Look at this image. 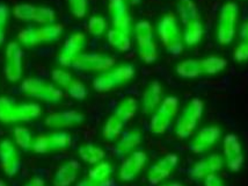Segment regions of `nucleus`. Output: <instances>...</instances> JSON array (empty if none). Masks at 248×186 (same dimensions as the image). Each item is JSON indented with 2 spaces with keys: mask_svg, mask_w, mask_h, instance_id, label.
Returning a JSON list of instances; mask_svg holds the SVG:
<instances>
[{
  "mask_svg": "<svg viewBox=\"0 0 248 186\" xmlns=\"http://www.w3.org/2000/svg\"><path fill=\"white\" fill-rule=\"evenodd\" d=\"M116 60L111 56L99 54V52H90V54H80L73 61V69L82 72H105L113 69Z\"/></svg>",
  "mask_w": 248,
  "mask_h": 186,
  "instance_id": "obj_6",
  "label": "nucleus"
},
{
  "mask_svg": "<svg viewBox=\"0 0 248 186\" xmlns=\"http://www.w3.org/2000/svg\"><path fill=\"white\" fill-rule=\"evenodd\" d=\"M204 112V102L200 98H193L184 108L176 120L175 134L179 138H187L193 134L199 120Z\"/></svg>",
  "mask_w": 248,
  "mask_h": 186,
  "instance_id": "obj_4",
  "label": "nucleus"
},
{
  "mask_svg": "<svg viewBox=\"0 0 248 186\" xmlns=\"http://www.w3.org/2000/svg\"><path fill=\"white\" fill-rule=\"evenodd\" d=\"M32 22L38 23L41 26L54 23L56 22V12L54 8L48 7V6H36Z\"/></svg>",
  "mask_w": 248,
  "mask_h": 186,
  "instance_id": "obj_36",
  "label": "nucleus"
},
{
  "mask_svg": "<svg viewBox=\"0 0 248 186\" xmlns=\"http://www.w3.org/2000/svg\"><path fill=\"white\" fill-rule=\"evenodd\" d=\"M223 152L225 156L227 167L232 172H238L243 168L245 158L239 137L235 134H229L224 137Z\"/></svg>",
  "mask_w": 248,
  "mask_h": 186,
  "instance_id": "obj_13",
  "label": "nucleus"
},
{
  "mask_svg": "<svg viewBox=\"0 0 248 186\" xmlns=\"http://www.w3.org/2000/svg\"><path fill=\"white\" fill-rule=\"evenodd\" d=\"M66 2L73 17L82 19L87 16L88 0H66Z\"/></svg>",
  "mask_w": 248,
  "mask_h": 186,
  "instance_id": "obj_44",
  "label": "nucleus"
},
{
  "mask_svg": "<svg viewBox=\"0 0 248 186\" xmlns=\"http://www.w3.org/2000/svg\"><path fill=\"white\" fill-rule=\"evenodd\" d=\"M6 38V31L5 29H0V46L5 42Z\"/></svg>",
  "mask_w": 248,
  "mask_h": 186,
  "instance_id": "obj_51",
  "label": "nucleus"
},
{
  "mask_svg": "<svg viewBox=\"0 0 248 186\" xmlns=\"http://www.w3.org/2000/svg\"><path fill=\"white\" fill-rule=\"evenodd\" d=\"M114 185H115V183L111 178L109 179V181H106L102 183L93 182V181H91L90 178H85L77 184V186H114Z\"/></svg>",
  "mask_w": 248,
  "mask_h": 186,
  "instance_id": "obj_47",
  "label": "nucleus"
},
{
  "mask_svg": "<svg viewBox=\"0 0 248 186\" xmlns=\"http://www.w3.org/2000/svg\"><path fill=\"white\" fill-rule=\"evenodd\" d=\"M138 44V55L146 64H152L158 60V47L153 40L140 42Z\"/></svg>",
  "mask_w": 248,
  "mask_h": 186,
  "instance_id": "obj_33",
  "label": "nucleus"
},
{
  "mask_svg": "<svg viewBox=\"0 0 248 186\" xmlns=\"http://www.w3.org/2000/svg\"><path fill=\"white\" fill-rule=\"evenodd\" d=\"M147 161V155L143 150H135L122 162L119 176L121 181L131 182L141 172Z\"/></svg>",
  "mask_w": 248,
  "mask_h": 186,
  "instance_id": "obj_14",
  "label": "nucleus"
},
{
  "mask_svg": "<svg viewBox=\"0 0 248 186\" xmlns=\"http://www.w3.org/2000/svg\"><path fill=\"white\" fill-rule=\"evenodd\" d=\"M79 170H80V163L77 159L65 162L56 170L52 184L54 186H71L76 182Z\"/></svg>",
  "mask_w": 248,
  "mask_h": 186,
  "instance_id": "obj_18",
  "label": "nucleus"
},
{
  "mask_svg": "<svg viewBox=\"0 0 248 186\" xmlns=\"http://www.w3.org/2000/svg\"><path fill=\"white\" fill-rule=\"evenodd\" d=\"M20 88L26 96L49 104H56L64 97L63 90L56 86L54 83H48L37 77H28L23 79Z\"/></svg>",
  "mask_w": 248,
  "mask_h": 186,
  "instance_id": "obj_3",
  "label": "nucleus"
},
{
  "mask_svg": "<svg viewBox=\"0 0 248 186\" xmlns=\"http://www.w3.org/2000/svg\"><path fill=\"white\" fill-rule=\"evenodd\" d=\"M224 167V159L221 156L217 155V153H212V155L208 156V157L201 159V161L196 162L194 167L190 170V176L194 179H204L205 177L212 173H217L223 169Z\"/></svg>",
  "mask_w": 248,
  "mask_h": 186,
  "instance_id": "obj_16",
  "label": "nucleus"
},
{
  "mask_svg": "<svg viewBox=\"0 0 248 186\" xmlns=\"http://www.w3.org/2000/svg\"><path fill=\"white\" fill-rule=\"evenodd\" d=\"M107 40L108 43L116 49L117 51L125 52L131 48V40H130V35L123 32L119 31V29L111 28L109 29L107 33Z\"/></svg>",
  "mask_w": 248,
  "mask_h": 186,
  "instance_id": "obj_27",
  "label": "nucleus"
},
{
  "mask_svg": "<svg viewBox=\"0 0 248 186\" xmlns=\"http://www.w3.org/2000/svg\"><path fill=\"white\" fill-rule=\"evenodd\" d=\"M240 36L243 38L244 41H246L248 42V21H246L243 25V27H241V31H240Z\"/></svg>",
  "mask_w": 248,
  "mask_h": 186,
  "instance_id": "obj_50",
  "label": "nucleus"
},
{
  "mask_svg": "<svg viewBox=\"0 0 248 186\" xmlns=\"http://www.w3.org/2000/svg\"><path fill=\"white\" fill-rule=\"evenodd\" d=\"M201 66H202L203 75H217L226 69L227 61L226 58L220 57V56H208V57L201 60Z\"/></svg>",
  "mask_w": 248,
  "mask_h": 186,
  "instance_id": "obj_29",
  "label": "nucleus"
},
{
  "mask_svg": "<svg viewBox=\"0 0 248 186\" xmlns=\"http://www.w3.org/2000/svg\"><path fill=\"white\" fill-rule=\"evenodd\" d=\"M0 167L8 177L17 175L21 169V159L16 144L8 138L0 141Z\"/></svg>",
  "mask_w": 248,
  "mask_h": 186,
  "instance_id": "obj_10",
  "label": "nucleus"
},
{
  "mask_svg": "<svg viewBox=\"0 0 248 186\" xmlns=\"http://www.w3.org/2000/svg\"><path fill=\"white\" fill-rule=\"evenodd\" d=\"M17 42L21 46L27 47V48H34L38 46L36 27H26L21 29L17 33Z\"/></svg>",
  "mask_w": 248,
  "mask_h": 186,
  "instance_id": "obj_40",
  "label": "nucleus"
},
{
  "mask_svg": "<svg viewBox=\"0 0 248 186\" xmlns=\"http://www.w3.org/2000/svg\"><path fill=\"white\" fill-rule=\"evenodd\" d=\"M0 186H7V184H6L5 181H2V179H0Z\"/></svg>",
  "mask_w": 248,
  "mask_h": 186,
  "instance_id": "obj_54",
  "label": "nucleus"
},
{
  "mask_svg": "<svg viewBox=\"0 0 248 186\" xmlns=\"http://www.w3.org/2000/svg\"><path fill=\"white\" fill-rule=\"evenodd\" d=\"M138 110V101L137 99L132 98V97H128V98H124L122 101L117 105V107L115 108L114 113L122 119L124 122L128 123L132 118L135 117Z\"/></svg>",
  "mask_w": 248,
  "mask_h": 186,
  "instance_id": "obj_30",
  "label": "nucleus"
},
{
  "mask_svg": "<svg viewBox=\"0 0 248 186\" xmlns=\"http://www.w3.org/2000/svg\"><path fill=\"white\" fill-rule=\"evenodd\" d=\"M179 163V156L176 153H167L159 159L147 173V182L151 186H156L168 178Z\"/></svg>",
  "mask_w": 248,
  "mask_h": 186,
  "instance_id": "obj_12",
  "label": "nucleus"
},
{
  "mask_svg": "<svg viewBox=\"0 0 248 186\" xmlns=\"http://www.w3.org/2000/svg\"><path fill=\"white\" fill-rule=\"evenodd\" d=\"M17 104L10 97H0V122H16V111Z\"/></svg>",
  "mask_w": 248,
  "mask_h": 186,
  "instance_id": "obj_31",
  "label": "nucleus"
},
{
  "mask_svg": "<svg viewBox=\"0 0 248 186\" xmlns=\"http://www.w3.org/2000/svg\"><path fill=\"white\" fill-rule=\"evenodd\" d=\"M76 77H73L69 71H66L65 69H54L51 71V79L52 83L61 88V90H66L69 87V85L73 82Z\"/></svg>",
  "mask_w": 248,
  "mask_h": 186,
  "instance_id": "obj_41",
  "label": "nucleus"
},
{
  "mask_svg": "<svg viewBox=\"0 0 248 186\" xmlns=\"http://www.w3.org/2000/svg\"><path fill=\"white\" fill-rule=\"evenodd\" d=\"M158 186H184L181 184V183L179 182H172V183H167V184H161V185H158Z\"/></svg>",
  "mask_w": 248,
  "mask_h": 186,
  "instance_id": "obj_52",
  "label": "nucleus"
},
{
  "mask_svg": "<svg viewBox=\"0 0 248 186\" xmlns=\"http://www.w3.org/2000/svg\"><path fill=\"white\" fill-rule=\"evenodd\" d=\"M158 36L170 55L179 56L184 51V38L178 20L173 13H167L158 22Z\"/></svg>",
  "mask_w": 248,
  "mask_h": 186,
  "instance_id": "obj_2",
  "label": "nucleus"
},
{
  "mask_svg": "<svg viewBox=\"0 0 248 186\" xmlns=\"http://www.w3.org/2000/svg\"><path fill=\"white\" fill-rule=\"evenodd\" d=\"M135 35L137 43L153 40V26L147 20H140L135 26Z\"/></svg>",
  "mask_w": 248,
  "mask_h": 186,
  "instance_id": "obj_39",
  "label": "nucleus"
},
{
  "mask_svg": "<svg viewBox=\"0 0 248 186\" xmlns=\"http://www.w3.org/2000/svg\"><path fill=\"white\" fill-rule=\"evenodd\" d=\"M85 46H86V35L80 33V32L71 34L65 40L60 54H58V63L63 68L72 67L75 58L77 56L82 54Z\"/></svg>",
  "mask_w": 248,
  "mask_h": 186,
  "instance_id": "obj_9",
  "label": "nucleus"
},
{
  "mask_svg": "<svg viewBox=\"0 0 248 186\" xmlns=\"http://www.w3.org/2000/svg\"><path fill=\"white\" fill-rule=\"evenodd\" d=\"M85 119H86V117L80 111L67 110L49 114L44 123L49 128L66 129L82 125L85 122Z\"/></svg>",
  "mask_w": 248,
  "mask_h": 186,
  "instance_id": "obj_11",
  "label": "nucleus"
},
{
  "mask_svg": "<svg viewBox=\"0 0 248 186\" xmlns=\"http://www.w3.org/2000/svg\"><path fill=\"white\" fill-rule=\"evenodd\" d=\"M35 10H36V6L28 4V2H19L13 6V17L16 20L22 22H31L34 19Z\"/></svg>",
  "mask_w": 248,
  "mask_h": 186,
  "instance_id": "obj_35",
  "label": "nucleus"
},
{
  "mask_svg": "<svg viewBox=\"0 0 248 186\" xmlns=\"http://www.w3.org/2000/svg\"><path fill=\"white\" fill-rule=\"evenodd\" d=\"M128 1L132 5H138V4H140L141 0H128Z\"/></svg>",
  "mask_w": 248,
  "mask_h": 186,
  "instance_id": "obj_53",
  "label": "nucleus"
},
{
  "mask_svg": "<svg viewBox=\"0 0 248 186\" xmlns=\"http://www.w3.org/2000/svg\"><path fill=\"white\" fill-rule=\"evenodd\" d=\"M23 186H46V182H44V179L41 178V177L35 176L29 179Z\"/></svg>",
  "mask_w": 248,
  "mask_h": 186,
  "instance_id": "obj_49",
  "label": "nucleus"
},
{
  "mask_svg": "<svg viewBox=\"0 0 248 186\" xmlns=\"http://www.w3.org/2000/svg\"><path fill=\"white\" fill-rule=\"evenodd\" d=\"M162 101V86L158 81H153L147 85L141 96V110L145 114L153 113Z\"/></svg>",
  "mask_w": 248,
  "mask_h": 186,
  "instance_id": "obj_19",
  "label": "nucleus"
},
{
  "mask_svg": "<svg viewBox=\"0 0 248 186\" xmlns=\"http://www.w3.org/2000/svg\"><path fill=\"white\" fill-rule=\"evenodd\" d=\"M220 129L217 126H208L197 133L193 142L190 143V150L194 153H202L211 148L219 140Z\"/></svg>",
  "mask_w": 248,
  "mask_h": 186,
  "instance_id": "obj_17",
  "label": "nucleus"
},
{
  "mask_svg": "<svg viewBox=\"0 0 248 186\" xmlns=\"http://www.w3.org/2000/svg\"><path fill=\"white\" fill-rule=\"evenodd\" d=\"M14 141H16V146L22 150H31L32 142H34V137H32L31 132L26 127H16L13 131Z\"/></svg>",
  "mask_w": 248,
  "mask_h": 186,
  "instance_id": "obj_34",
  "label": "nucleus"
},
{
  "mask_svg": "<svg viewBox=\"0 0 248 186\" xmlns=\"http://www.w3.org/2000/svg\"><path fill=\"white\" fill-rule=\"evenodd\" d=\"M111 173H113V167H111V164L108 163V162L102 161L94 165L92 169L90 170L87 178H90L93 182L102 183L109 181L111 177Z\"/></svg>",
  "mask_w": 248,
  "mask_h": 186,
  "instance_id": "obj_32",
  "label": "nucleus"
},
{
  "mask_svg": "<svg viewBox=\"0 0 248 186\" xmlns=\"http://www.w3.org/2000/svg\"><path fill=\"white\" fill-rule=\"evenodd\" d=\"M10 14L11 11L8 6L4 2H0V29H5L6 31V26H7L8 20H10Z\"/></svg>",
  "mask_w": 248,
  "mask_h": 186,
  "instance_id": "obj_46",
  "label": "nucleus"
},
{
  "mask_svg": "<svg viewBox=\"0 0 248 186\" xmlns=\"http://www.w3.org/2000/svg\"><path fill=\"white\" fill-rule=\"evenodd\" d=\"M65 91H66V93L69 94L71 98L76 100H84L88 96V90L86 85L77 78L73 79V82L71 83L69 87Z\"/></svg>",
  "mask_w": 248,
  "mask_h": 186,
  "instance_id": "obj_43",
  "label": "nucleus"
},
{
  "mask_svg": "<svg viewBox=\"0 0 248 186\" xmlns=\"http://www.w3.org/2000/svg\"><path fill=\"white\" fill-rule=\"evenodd\" d=\"M4 73L6 79L11 83H16L23 75V50L21 44L12 41L6 46Z\"/></svg>",
  "mask_w": 248,
  "mask_h": 186,
  "instance_id": "obj_7",
  "label": "nucleus"
},
{
  "mask_svg": "<svg viewBox=\"0 0 248 186\" xmlns=\"http://www.w3.org/2000/svg\"><path fill=\"white\" fill-rule=\"evenodd\" d=\"M203 35H204V27H203V23L201 21V19L184 25L182 38H184V42L187 46L191 47L200 43L201 40L203 38Z\"/></svg>",
  "mask_w": 248,
  "mask_h": 186,
  "instance_id": "obj_24",
  "label": "nucleus"
},
{
  "mask_svg": "<svg viewBox=\"0 0 248 186\" xmlns=\"http://www.w3.org/2000/svg\"><path fill=\"white\" fill-rule=\"evenodd\" d=\"M126 123L121 119L119 115L113 113L106 120L102 128V135L107 141H114L122 134V131Z\"/></svg>",
  "mask_w": 248,
  "mask_h": 186,
  "instance_id": "obj_25",
  "label": "nucleus"
},
{
  "mask_svg": "<svg viewBox=\"0 0 248 186\" xmlns=\"http://www.w3.org/2000/svg\"><path fill=\"white\" fill-rule=\"evenodd\" d=\"M107 29V21L101 16H93L87 22V32L93 36H101Z\"/></svg>",
  "mask_w": 248,
  "mask_h": 186,
  "instance_id": "obj_42",
  "label": "nucleus"
},
{
  "mask_svg": "<svg viewBox=\"0 0 248 186\" xmlns=\"http://www.w3.org/2000/svg\"><path fill=\"white\" fill-rule=\"evenodd\" d=\"M178 13L184 25L201 19L199 7L193 0H180L178 4Z\"/></svg>",
  "mask_w": 248,
  "mask_h": 186,
  "instance_id": "obj_28",
  "label": "nucleus"
},
{
  "mask_svg": "<svg viewBox=\"0 0 248 186\" xmlns=\"http://www.w3.org/2000/svg\"><path fill=\"white\" fill-rule=\"evenodd\" d=\"M233 58L237 62H245L248 60V42L243 41L233 51Z\"/></svg>",
  "mask_w": 248,
  "mask_h": 186,
  "instance_id": "obj_45",
  "label": "nucleus"
},
{
  "mask_svg": "<svg viewBox=\"0 0 248 186\" xmlns=\"http://www.w3.org/2000/svg\"><path fill=\"white\" fill-rule=\"evenodd\" d=\"M141 141H143V135L140 129H131L124 133L115 147V153L120 157L130 155L140 146Z\"/></svg>",
  "mask_w": 248,
  "mask_h": 186,
  "instance_id": "obj_20",
  "label": "nucleus"
},
{
  "mask_svg": "<svg viewBox=\"0 0 248 186\" xmlns=\"http://www.w3.org/2000/svg\"><path fill=\"white\" fill-rule=\"evenodd\" d=\"M78 155L86 163L95 165L105 159L106 152L102 148H100V147L95 146V144L87 143L79 147Z\"/></svg>",
  "mask_w": 248,
  "mask_h": 186,
  "instance_id": "obj_26",
  "label": "nucleus"
},
{
  "mask_svg": "<svg viewBox=\"0 0 248 186\" xmlns=\"http://www.w3.org/2000/svg\"><path fill=\"white\" fill-rule=\"evenodd\" d=\"M170 125V118L165 117L164 114L159 113L158 111H155V113L152 114L151 121H150V131L155 135L165 134Z\"/></svg>",
  "mask_w": 248,
  "mask_h": 186,
  "instance_id": "obj_37",
  "label": "nucleus"
},
{
  "mask_svg": "<svg viewBox=\"0 0 248 186\" xmlns=\"http://www.w3.org/2000/svg\"><path fill=\"white\" fill-rule=\"evenodd\" d=\"M239 17L237 2L229 1L221 6L217 23V40L223 46L230 44L235 36V25Z\"/></svg>",
  "mask_w": 248,
  "mask_h": 186,
  "instance_id": "obj_5",
  "label": "nucleus"
},
{
  "mask_svg": "<svg viewBox=\"0 0 248 186\" xmlns=\"http://www.w3.org/2000/svg\"><path fill=\"white\" fill-rule=\"evenodd\" d=\"M175 71L181 78L186 79L199 78L203 75L201 60H197V58H188V60L180 62L175 68Z\"/></svg>",
  "mask_w": 248,
  "mask_h": 186,
  "instance_id": "obj_22",
  "label": "nucleus"
},
{
  "mask_svg": "<svg viewBox=\"0 0 248 186\" xmlns=\"http://www.w3.org/2000/svg\"><path fill=\"white\" fill-rule=\"evenodd\" d=\"M42 114V107L37 102H21L17 104L16 111V122H29L37 119Z\"/></svg>",
  "mask_w": 248,
  "mask_h": 186,
  "instance_id": "obj_21",
  "label": "nucleus"
},
{
  "mask_svg": "<svg viewBox=\"0 0 248 186\" xmlns=\"http://www.w3.org/2000/svg\"><path fill=\"white\" fill-rule=\"evenodd\" d=\"M136 69L131 64L113 68L108 71L101 72L93 79V88L99 93L110 92L115 88L123 86L135 78Z\"/></svg>",
  "mask_w": 248,
  "mask_h": 186,
  "instance_id": "obj_1",
  "label": "nucleus"
},
{
  "mask_svg": "<svg viewBox=\"0 0 248 186\" xmlns=\"http://www.w3.org/2000/svg\"><path fill=\"white\" fill-rule=\"evenodd\" d=\"M203 181H204V186H224L223 182H221V179L217 176V173L209 175L208 177H205Z\"/></svg>",
  "mask_w": 248,
  "mask_h": 186,
  "instance_id": "obj_48",
  "label": "nucleus"
},
{
  "mask_svg": "<svg viewBox=\"0 0 248 186\" xmlns=\"http://www.w3.org/2000/svg\"><path fill=\"white\" fill-rule=\"evenodd\" d=\"M156 111L172 120L179 112V99L174 96L166 97L156 108Z\"/></svg>",
  "mask_w": 248,
  "mask_h": 186,
  "instance_id": "obj_38",
  "label": "nucleus"
},
{
  "mask_svg": "<svg viewBox=\"0 0 248 186\" xmlns=\"http://www.w3.org/2000/svg\"><path fill=\"white\" fill-rule=\"evenodd\" d=\"M108 11L111 17L113 28L123 33H131V17L129 14L126 0H109Z\"/></svg>",
  "mask_w": 248,
  "mask_h": 186,
  "instance_id": "obj_15",
  "label": "nucleus"
},
{
  "mask_svg": "<svg viewBox=\"0 0 248 186\" xmlns=\"http://www.w3.org/2000/svg\"><path fill=\"white\" fill-rule=\"evenodd\" d=\"M72 136L67 132H56L52 134H41L34 138L31 150L35 153H48L69 148Z\"/></svg>",
  "mask_w": 248,
  "mask_h": 186,
  "instance_id": "obj_8",
  "label": "nucleus"
},
{
  "mask_svg": "<svg viewBox=\"0 0 248 186\" xmlns=\"http://www.w3.org/2000/svg\"><path fill=\"white\" fill-rule=\"evenodd\" d=\"M64 32V26L62 23H50V25L40 26L36 28L38 44L50 43L57 41Z\"/></svg>",
  "mask_w": 248,
  "mask_h": 186,
  "instance_id": "obj_23",
  "label": "nucleus"
}]
</instances>
